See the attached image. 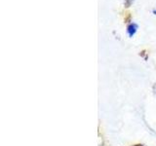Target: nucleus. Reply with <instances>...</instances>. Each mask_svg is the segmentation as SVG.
I'll use <instances>...</instances> for the list:
<instances>
[{
  "label": "nucleus",
  "instance_id": "f257e3e1",
  "mask_svg": "<svg viewBox=\"0 0 156 146\" xmlns=\"http://www.w3.org/2000/svg\"><path fill=\"white\" fill-rule=\"evenodd\" d=\"M136 30H138V26H136V23H130L128 26V27H127V32H128L130 37L134 36L136 32Z\"/></svg>",
  "mask_w": 156,
  "mask_h": 146
},
{
  "label": "nucleus",
  "instance_id": "f03ea898",
  "mask_svg": "<svg viewBox=\"0 0 156 146\" xmlns=\"http://www.w3.org/2000/svg\"><path fill=\"white\" fill-rule=\"evenodd\" d=\"M153 14H154V15H155V16H156V8H155V9L153 10Z\"/></svg>",
  "mask_w": 156,
  "mask_h": 146
}]
</instances>
